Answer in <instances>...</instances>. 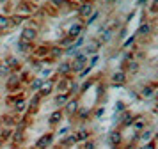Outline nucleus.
<instances>
[{"label": "nucleus", "instance_id": "35", "mask_svg": "<svg viewBox=\"0 0 158 149\" xmlns=\"http://www.w3.org/2000/svg\"><path fill=\"white\" fill-rule=\"evenodd\" d=\"M15 140H16V142H22V140H23V133H22V130H18V131L15 133Z\"/></svg>", "mask_w": 158, "mask_h": 149}, {"label": "nucleus", "instance_id": "24", "mask_svg": "<svg viewBox=\"0 0 158 149\" xmlns=\"http://www.w3.org/2000/svg\"><path fill=\"white\" fill-rule=\"evenodd\" d=\"M25 108H27V103H25V99L20 98V99L15 103V110H16V112H23Z\"/></svg>", "mask_w": 158, "mask_h": 149}, {"label": "nucleus", "instance_id": "32", "mask_svg": "<svg viewBox=\"0 0 158 149\" xmlns=\"http://www.w3.org/2000/svg\"><path fill=\"white\" fill-rule=\"evenodd\" d=\"M151 137H153V133H151V131H144V133H140V139H142V142H149Z\"/></svg>", "mask_w": 158, "mask_h": 149}, {"label": "nucleus", "instance_id": "12", "mask_svg": "<svg viewBox=\"0 0 158 149\" xmlns=\"http://www.w3.org/2000/svg\"><path fill=\"white\" fill-rule=\"evenodd\" d=\"M18 50H20L22 53H30V52L34 50V44H32V43L23 41V39H20V41H18Z\"/></svg>", "mask_w": 158, "mask_h": 149}, {"label": "nucleus", "instance_id": "46", "mask_svg": "<svg viewBox=\"0 0 158 149\" xmlns=\"http://www.w3.org/2000/svg\"><path fill=\"white\" fill-rule=\"evenodd\" d=\"M4 2H7V0H0V4H4Z\"/></svg>", "mask_w": 158, "mask_h": 149}, {"label": "nucleus", "instance_id": "15", "mask_svg": "<svg viewBox=\"0 0 158 149\" xmlns=\"http://www.w3.org/2000/svg\"><path fill=\"white\" fill-rule=\"evenodd\" d=\"M18 85H20V77H18V75H11L9 80H7V89L13 91V89H16Z\"/></svg>", "mask_w": 158, "mask_h": 149}, {"label": "nucleus", "instance_id": "40", "mask_svg": "<svg viewBox=\"0 0 158 149\" xmlns=\"http://www.w3.org/2000/svg\"><path fill=\"white\" fill-rule=\"evenodd\" d=\"M133 41H135V37H130V39H128V41H126V43H124V48H128V46H130V44H133Z\"/></svg>", "mask_w": 158, "mask_h": 149}, {"label": "nucleus", "instance_id": "6", "mask_svg": "<svg viewBox=\"0 0 158 149\" xmlns=\"http://www.w3.org/2000/svg\"><path fill=\"white\" fill-rule=\"evenodd\" d=\"M82 30H84V25L82 23H73L71 27H69V30H68V37H71L73 41H75L77 37L82 35Z\"/></svg>", "mask_w": 158, "mask_h": 149}, {"label": "nucleus", "instance_id": "1", "mask_svg": "<svg viewBox=\"0 0 158 149\" xmlns=\"http://www.w3.org/2000/svg\"><path fill=\"white\" fill-rule=\"evenodd\" d=\"M32 13H34V4H30V2H27V0L20 2L18 7H16V14L22 16V18H25V20H27Z\"/></svg>", "mask_w": 158, "mask_h": 149}, {"label": "nucleus", "instance_id": "37", "mask_svg": "<svg viewBox=\"0 0 158 149\" xmlns=\"http://www.w3.org/2000/svg\"><path fill=\"white\" fill-rule=\"evenodd\" d=\"M62 2H64V0H50V6H53V7H60V6H62Z\"/></svg>", "mask_w": 158, "mask_h": 149}, {"label": "nucleus", "instance_id": "30", "mask_svg": "<svg viewBox=\"0 0 158 149\" xmlns=\"http://www.w3.org/2000/svg\"><path fill=\"white\" fill-rule=\"evenodd\" d=\"M9 73H11V69L6 66V62H0V77H6Z\"/></svg>", "mask_w": 158, "mask_h": 149}, {"label": "nucleus", "instance_id": "8", "mask_svg": "<svg viewBox=\"0 0 158 149\" xmlns=\"http://www.w3.org/2000/svg\"><path fill=\"white\" fill-rule=\"evenodd\" d=\"M112 84L114 85H124L126 84V73H124L123 69L112 73Z\"/></svg>", "mask_w": 158, "mask_h": 149}, {"label": "nucleus", "instance_id": "43", "mask_svg": "<svg viewBox=\"0 0 158 149\" xmlns=\"http://www.w3.org/2000/svg\"><path fill=\"white\" fill-rule=\"evenodd\" d=\"M117 110H124V105H123L121 101H117Z\"/></svg>", "mask_w": 158, "mask_h": 149}, {"label": "nucleus", "instance_id": "11", "mask_svg": "<svg viewBox=\"0 0 158 149\" xmlns=\"http://www.w3.org/2000/svg\"><path fill=\"white\" fill-rule=\"evenodd\" d=\"M66 112L69 114V115L78 112V99H68V103H66Z\"/></svg>", "mask_w": 158, "mask_h": 149}, {"label": "nucleus", "instance_id": "5", "mask_svg": "<svg viewBox=\"0 0 158 149\" xmlns=\"http://www.w3.org/2000/svg\"><path fill=\"white\" fill-rule=\"evenodd\" d=\"M94 13V6L91 4V2H87V4H82V6L78 7V16L82 18V20H87L91 14Z\"/></svg>", "mask_w": 158, "mask_h": 149}, {"label": "nucleus", "instance_id": "16", "mask_svg": "<svg viewBox=\"0 0 158 149\" xmlns=\"http://www.w3.org/2000/svg\"><path fill=\"white\" fill-rule=\"evenodd\" d=\"M155 94V85H146V87H142V91H140V96L142 98H151Z\"/></svg>", "mask_w": 158, "mask_h": 149}, {"label": "nucleus", "instance_id": "39", "mask_svg": "<svg viewBox=\"0 0 158 149\" xmlns=\"http://www.w3.org/2000/svg\"><path fill=\"white\" fill-rule=\"evenodd\" d=\"M4 121H6V124H13V122H15V117H11V115H6V117H4Z\"/></svg>", "mask_w": 158, "mask_h": 149}, {"label": "nucleus", "instance_id": "42", "mask_svg": "<svg viewBox=\"0 0 158 149\" xmlns=\"http://www.w3.org/2000/svg\"><path fill=\"white\" fill-rule=\"evenodd\" d=\"M84 149H94V144H93V142H85Z\"/></svg>", "mask_w": 158, "mask_h": 149}, {"label": "nucleus", "instance_id": "38", "mask_svg": "<svg viewBox=\"0 0 158 149\" xmlns=\"http://www.w3.org/2000/svg\"><path fill=\"white\" fill-rule=\"evenodd\" d=\"M9 133H11L9 130H4V131H0V139H2V140H6V139L9 137Z\"/></svg>", "mask_w": 158, "mask_h": 149}, {"label": "nucleus", "instance_id": "36", "mask_svg": "<svg viewBox=\"0 0 158 149\" xmlns=\"http://www.w3.org/2000/svg\"><path fill=\"white\" fill-rule=\"evenodd\" d=\"M140 149H155V142H153V140L146 142V144H144V146H142Z\"/></svg>", "mask_w": 158, "mask_h": 149}, {"label": "nucleus", "instance_id": "14", "mask_svg": "<svg viewBox=\"0 0 158 149\" xmlns=\"http://www.w3.org/2000/svg\"><path fill=\"white\" fill-rule=\"evenodd\" d=\"M123 64H124V69H123L124 73H126V71H130V73H135V71L139 69V64H137L135 60H124Z\"/></svg>", "mask_w": 158, "mask_h": 149}, {"label": "nucleus", "instance_id": "4", "mask_svg": "<svg viewBox=\"0 0 158 149\" xmlns=\"http://www.w3.org/2000/svg\"><path fill=\"white\" fill-rule=\"evenodd\" d=\"M53 87H55V78H48L46 82L43 80V84H41V87H39V96L43 98V96H48L52 91H53Z\"/></svg>", "mask_w": 158, "mask_h": 149}, {"label": "nucleus", "instance_id": "44", "mask_svg": "<svg viewBox=\"0 0 158 149\" xmlns=\"http://www.w3.org/2000/svg\"><path fill=\"white\" fill-rule=\"evenodd\" d=\"M103 112H105L103 108H98V110H96V115H103Z\"/></svg>", "mask_w": 158, "mask_h": 149}, {"label": "nucleus", "instance_id": "31", "mask_svg": "<svg viewBox=\"0 0 158 149\" xmlns=\"http://www.w3.org/2000/svg\"><path fill=\"white\" fill-rule=\"evenodd\" d=\"M39 101H41V96H39V94H36L34 98L30 99V106H32V108H36V106L39 105Z\"/></svg>", "mask_w": 158, "mask_h": 149}, {"label": "nucleus", "instance_id": "3", "mask_svg": "<svg viewBox=\"0 0 158 149\" xmlns=\"http://www.w3.org/2000/svg\"><path fill=\"white\" fill-rule=\"evenodd\" d=\"M36 37H37V27L36 25H27L22 30V37L20 39H23V41H27V43H34Z\"/></svg>", "mask_w": 158, "mask_h": 149}, {"label": "nucleus", "instance_id": "9", "mask_svg": "<svg viewBox=\"0 0 158 149\" xmlns=\"http://www.w3.org/2000/svg\"><path fill=\"white\" fill-rule=\"evenodd\" d=\"M71 73V62L69 60H64L57 66V75L59 77H68Z\"/></svg>", "mask_w": 158, "mask_h": 149}, {"label": "nucleus", "instance_id": "7", "mask_svg": "<svg viewBox=\"0 0 158 149\" xmlns=\"http://www.w3.org/2000/svg\"><path fill=\"white\" fill-rule=\"evenodd\" d=\"M52 142H53V135L48 133V135H43L39 140L36 142V149H46L48 146H50Z\"/></svg>", "mask_w": 158, "mask_h": 149}, {"label": "nucleus", "instance_id": "27", "mask_svg": "<svg viewBox=\"0 0 158 149\" xmlns=\"http://www.w3.org/2000/svg\"><path fill=\"white\" fill-rule=\"evenodd\" d=\"M41 84H43V78H36V80H32V82H30V91H39Z\"/></svg>", "mask_w": 158, "mask_h": 149}, {"label": "nucleus", "instance_id": "20", "mask_svg": "<svg viewBox=\"0 0 158 149\" xmlns=\"http://www.w3.org/2000/svg\"><path fill=\"white\" fill-rule=\"evenodd\" d=\"M60 119H62V112L60 110H55L50 115V124H57V122H60Z\"/></svg>", "mask_w": 158, "mask_h": 149}, {"label": "nucleus", "instance_id": "26", "mask_svg": "<svg viewBox=\"0 0 158 149\" xmlns=\"http://www.w3.org/2000/svg\"><path fill=\"white\" fill-rule=\"evenodd\" d=\"M18 64H20V62L16 60L15 57H9V59H7V62H6V66H7L9 69H18Z\"/></svg>", "mask_w": 158, "mask_h": 149}, {"label": "nucleus", "instance_id": "47", "mask_svg": "<svg viewBox=\"0 0 158 149\" xmlns=\"http://www.w3.org/2000/svg\"><path fill=\"white\" fill-rule=\"evenodd\" d=\"M0 146H2V144H0Z\"/></svg>", "mask_w": 158, "mask_h": 149}, {"label": "nucleus", "instance_id": "10", "mask_svg": "<svg viewBox=\"0 0 158 149\" xmlns=\"http://www.w3.org/2000/svg\"><path fill=\"white\" fill-rule=\"evenodd\" d=\"M98 48H100V41H91L84 46V52H82V53H84V55H93V53L98 52Z\"/></svg>", "mask_w": 158, "mask_h": 149}, {"label": "nucleus", "instance_id": "33", "mask_svg": "<svg viewBox=\"0 0 158 149\" xmlns=\"http://www.w3.org/2000/svg\"><path fill=\"white\" fill-rule=\"evenodd\" d=\"M91 85H93V80H87L85 84H84V85H82V87H80V89H78V91H80V94H82V92H85L87 89L91 87Z\"/></svg>", "mask_w": 158, "mask_h": 149}, {"label": "nucleus", "instance_id": "45", "mask_svg": "<svg viewBox=\"0 0 158 149\" xmlns=\"http://www.w3.org/2000/svg\"><path fill=\"white\" fill-rule=\"evenodd\" d=\"M146 2H148V0H139V6H140V4H146Z\"/></svg>", "mask_w": 158, "mask_h": 149}, {"label": "nucleus", "instance_id": "41", "mask_svg": "<svg viewBox=\"0 0 158 149\" xmlns=\"http://www.w3.org/2000/svg\"><path fill=\"white\" fill-rule=\"evenodd\" d=\"M87 115H89V110H85V108H84V110H80V117H82V119L87 117Z\"/></svg>", "mask_w": 158, "mask_h": 149}, {"label": "nucleus", "instance_id": "28", "mask_svg": "<svg viewBox=\"0 0 158 149\" xmlns=\"http://www.w3.org/2000/svg\"><path fill=\"white\" fill-rule=\"evenodd\" d=\"M75 139H77V142H82V140H87V139H89V133H87L85 130H80L78 133L75 135Z\"/></svg>", "mask_w": 158, "mask_h": 149}, {"label": "nucleus", "instance_id": "29", "mask_svg": "<svg viewBox=\"0 0 158 149\" xmlns=\"http://www.w3.org/2000/svg\"><path fill=\"white\" fill-rule=\"evenodd\" d=\"M71 144H77V139H75V135H69L66 140H62V147H68V146H71Z\"/></svg>", "mask_w": 158, "mask_h": 149}, {"label": "nucleus", "instance_id": "25", "mask_svg": "<svg viewBox=\"0 0 158 149\" xmlns=\"http://www.w3.org/2000/svg\"><path fill=\"white\" fill-rule=\"evenodd\" d=\"M68 99H69V94H59L57 98H55V103H57L59 106L66 105V103H68Z\"/></svg>", "mask_w": 158, "mask_h": 149}, {"label": "nucleus", "instance_id": "23", "mask_svg": "<svg viewBox=\"0 0 158 149\" xmlns=\"http://www.w3.org/2000/svg\"><path fill=\"white\" fill-rule=\"evenodd\" d=\"M121 140H123L121 131H112V133H110V142H112V144H115V146H117Z\"/></svg>", "mask_w": 158, "mask_h": 149}, {"label": "nucleus", "instance_id": "21", "mask_svg": "<svg viewBox=\"0 0 158 149\" xmlns=\"http://www.w3.org/2000/svg\"><path fill=\"white\" fill-rule=\"evenodd\" d=\"M62 53H64V50L60 48V46H52V48H50V53H48V55L53 57V59H57V57H60Z\"/></svg>", "mask_w": 158, "mask_h": 149}, {"label": "nucleus", "instance_id": "22", "mask_svg": "<svg viewBox=\"0 0 158 149\" xmlns=\"http://www.w3.org/2000/svg\"><path fill=\"white\" fill-rule=\"evenodd\" d=\"M123 126H131V122H133V115H131V114L130 112H124L123 114Z\"/></svg>", "mask_w": 158, "mask_h": 149}, {"label": "nucleus", "instance_id": "19", "mask_svg": "<svg viewBox=\"0 0 158 149\" xmlns=\"http://www.w3.org/2000/svg\"><path fill=\"white\" fill-rule=\"evenodd\" d=\"M7 28H9V16L0 14V32H4V30H7Z\"/></svg>", "mask_w": 158, "mask_h": 149}, {"label": "nucleus", "instance_id": "17", "mask_svg": "<svg viewBox=\"0 0 158 149\" xmlns=\"http://www.w3.org/2000/svg\"><path fill=\"white\" fill-rule=\"evenodd\" d=\"M131 126L135 128L137 131H140V130H144V128H146V119H144V117H137V119L131 122Z\"/></svg>", "mask_w": 158, "mask_h": 149}, {"label": "nucleus", "instance_id": "18", "mask_svg": "<svg viewBox=\"0 0 158 149\" xmlns=\"http://www.w3.org/2000/svg\"><path fill=\"white\" fill-rule=\"evenodd\" d=\"M149 34H151V25H149V23L140 25L139 30H137V35H149Z\"/></svg>", "mask_w": 158, "mask_h": 149}, {"label": "nucleus", "instance_id": "2", "mask_svg": "<svg viewBox=\"0 0 158 149\" xmlns=\"http://www.w3.org/2000/svg\"><path fill=\"white\" fill-rule=\"evenodd\" d=\"M71 87H73V78L62 77L57 84H55V87H53V89H57V92H60V94H69Z\"/></svg>", "mask_w": 158, "mask_h": 149}, {"label": "nucleus", "instance_id": "34", "mask_svg": "<svg viewBox=\"0 0 158 149\" xmlns=\"http://www.w3.org/2000/svg\"><path fill=\"white\" fill-rule=\"evenodd\" d=\"M96 18H98V13H96V11H94V13L91 14V16H89V18H87V20H85V23H87V25H91V23H94V20H96Z\"/></svg>", "mask_w": 158, "mask_h": 149}, {"label": "nucleus", "instance_id": "13", "mask_svg": "<svg viewBox=\"0 0 158 149\" xmlns=\"http://www.w3.org/2000/svg\"><path fill=\"white\" fill-rule=\"evenodd\" d=\"M32 52H34L36 57H41V59H43V57H46L50 53V46H48V44H43V46H39V48H34Z\"/></svg>", "mask_w": 158, "mask_h": 149}]
</instances>
